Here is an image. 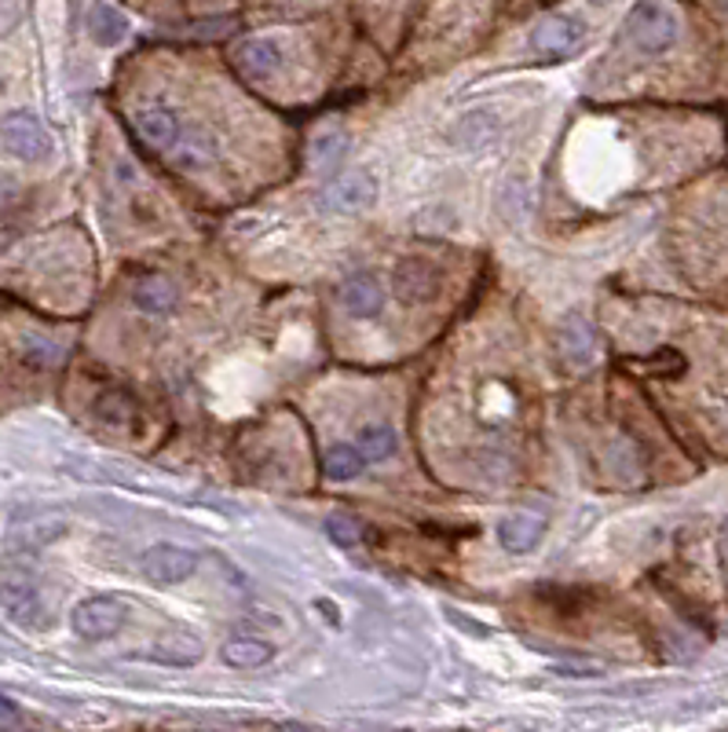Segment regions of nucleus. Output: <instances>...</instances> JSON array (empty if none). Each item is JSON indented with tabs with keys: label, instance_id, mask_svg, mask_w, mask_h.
I'll return each instance as SVG.
<instances>
[{
	"label": "nucleus",
	"instance_id": "obj_5",
	"mask_svg": "<svg viewBox=\"0 0 728 732\" xmlns=\"http://www.w3.org/2000/svg\"><path fill=\"white\" fill-rule=\"evenodd\" d=\"M66 535V517L52 509H26L8 524V543L15 549H41Z\"/></svg>",
	"mask_w": 728,
	"mask_h": 732
},
{
	"label": "nucleus",
	"instance_id": "obj_26",
	"mask_svg": "<svg viewBox=\"0 0 728 732\" xmlns=\"http://www.w3.org/2000/svg\"><path fill=\"white\" fill-rule=\"evenodd\" d=\"M725 546H728V528H725Z\"/></svg>",
	"mask_w": 728,
	"mask_h": 732
},
{
	"label": "nucleus",
	"instance_id": "obj_22",
	"mask_svg": "<svg viewBox=\"0 0 728 732\" xmlns=\"http://www.w3.org/2000/svg\"><path fill=\"white\" fill-rule=\"evenodd\" d=\"M359 450H363L366 461H381L396 455V433L388 425H366L359 433Z\"/></svg>",
	"mask_w": 728,
	"mask_h": 732
},
{
	"label": "nucleus",
	"instance_id": "obj_10",
	"mask_svg": "<svg viewBox=\"0 0 728 732\" xmlns=\"http://www.w3.org/2000/svg\"><path fill=\"white\" fill-rule=\"evenodd\" d=\"M133 128L136 136L143 139V144L151 147H173L176 136H179V125H176V114L162 103H143L133 110Z\"/></svg>",
	"mask_w": 728,
	"mask_h": 732
},
{
	"label": "nucleus",
	"instance_id": "obj_11",
	"mask_svg": "<svg viewBox=\"0 0 728 732\" xmlns=\"http://www.w3.org/2000/svg\"><path fill=\"white\" fill-rule=\"evenodd\" d=\"M545 538V520L538 513H509L498 524V543L509 554H531V549Z\"/></svg>",
	"mask_w": 728,
	"mask_h": 732
},
{
	"label": "nucleus",
	"instance_id": "obj_7",
	"mask_svg": "<svg viewBox=\"0 0 728 732\" xmlns=\"http://www.w3.org/2000/svg\"><path fill=\"white\" fill-rule=\"evenodd\" d=\"M392 289H396V297H399V300H406V305H428V300L440 297L443 275L436 272V268L428 264V260L411 257V260H403V264L396 268Z\"/></svg>",
	"mask_w": 728,
	"mask_h": 732
},
{
	"label": "nucleus",
	"instance_id": "obj_15",
	"mask_svg": "<svg viewBox=\"0 0 728 732\" xmlns=\"http://www.w3.org/2000/svg\"><path fill=\"white\" fill-rule=\"evenodd\" d=\"M143 656L168 667H191L202 659V641L194 634H173V637H162L151 652H143Z\"/></svg>",
	"mask_w": 728,
	"mask_h": 732
},
{
	"label": "nucleus",
	"instance_id": "obj_18",
	"mask_svg": "<svg viewBox=\"0 0 728 732\" xmlns=\"http://www.w3.org/2000/svg\"><path fill=\"white\" fill-rule=\"evenodd\" d=\"M224 663L227 667H238V670H256L264 667L267 659H272V645H264L261 637H231L224 645Z\"/></svg>",
	"mask_w": 728,
	"mask_h": 732
},
{
	"label": "nucleus",
	"instance_id": "obj_21",
	"mask_svg": "<svg viewBox=\"0 0 728 732\" xmlns=\"http://www.w3.org/2000/svg\"><path fill=\"white\" fill-rule=\"evenodd\" d=\"M23 363L37 367V370L59 367V363H63V348H59L55 340L45 337V334H26L23 337Z\"/></svg>",
	"mask_w": 728,
	"mask_h": 732
},
{
	"label": "nucleus",
	"instance_id": "obj_20",
	"mask_svg": "<svg viewBox=\"0 0 728 732\" xmlns=\"http://www.w3.org/2000/svg\"><path fill=\"white\" fill-rule=\"evenodd\" d=\"M323 469H326V476H330V480H355L366 469V458H363V450H359V447H330V450H326Z\"/></svg>",
	"mask_w": 728,
	"mask_h": 732
},
{
	"label": "nucleus",
	"instance_id": "obj_27",
	"mask_svg": "<svg viewBox=\"0 0 728 732\" xmlns=\"http://www.w3.org/2000/svg\"><path fill=\"white\" fill-rule=\"evenodd\" d=\"M0 732H15V729H0Z\"/></svg>",
	"mask_w": 728,
	"mask_h": 732
},
{
	"label": "nucleus",
	"instance_id": "obj_1",
	"mask_svg": "<svg viewBox=\"0 0 728 732\" xmlns=\"http://www.w3.org/2000/svg\"><path fill=\"white\" fill-rule=\"evenodd\" d=\"M0 139H4L8 154H15L18 162H45L52 154V136L41 125V117L29 110H12L0 117Z\"/></svg>",
	"mask_w": 728,
	"mask_h": 732
},
{
	"label": "nucleus",
	"instance_id": "obj_14",
	"mask_svg": "<svg viewBox=\"0 0 728 732\" xmlns=\"http://www.w3.org/2000/svg\"><path fill=\"white\" fill-rule=\"evenodd\" d=\"M341 300H344V308L352 315H359V319H371V315H377L381 312V305H385V289H381V283H377L374 275H352L348 283L341 286Z\"/></svg>",
	"mask_w": 728,
	"mask_h": 732
},
{
	"label": "nucleus",
	"instance_id": "obj_4",
	"mask_svg": "<svg viewBox=\"0 0 728 732\" xmlns=\"http://www.w3.org/2000/svg\"><path fill=\"white\" fill-rule=\"evenodd\" d=\"M374 202H377V184L371 173H341L323 187V195H318V206L330 209V213H341V216L363 213V209H371Z\"/></svg>",
	"mask_w": 728,
	"mask_h": 732
},
{
	"label": "nucleus",
	"instance_id": "obj_17",
	"mask_svg": "<svg viewBox=\"0 0 728 732\" xmlns=\"http://www.w3.org/2000/svg\"><path fill=\"white\" fill-rule=\"evenodd\" d=\"M133 297H136V305L143 308V312H151V315H165V312H173V308H176V286L168 283L165 275L143 278V283L133 289Z\"/></svg>",
	"mask_w": 728,
	"mask_h": 732
},
{
	"label": "nucleus",
	"instance_id": "obj_6",
	"mask_svg": "<svg viewBox=\"0 0 728 732\" xmlns=\"http://www.w3.org/2000/svg\"><path fill=\"white\" fill-rule=\"evenodd\" d=\"M630 34L644 52H666L677 41V15L666 4H637L630 15Z\"/></svg>",
	"mask_w": 728,
	"mask_h": 732
},
{
	"label": "nucleus",
	"instance_id": "obj_23",
	"mask_svg": "<svg viewBox=\"0 0 728 732\" xmlns=\"http://www.w3.org/2000/svg\"><path fill=\"white\" fill-rule=\"evenodd\" d=\"M326 535H330L337 546H359L363 543V524L348 513H334L326 520Z\"/></svg>",
	"mask_w": 728,
	"mask_h": 732
},
{
	"label": "nucleus",
	"instance_id": "obj_19",
	"mask_svg": "<svg viewBox=\"0 0 728 732\" xmlns=\"http://www.w3.org/2000/svg\"><path fill=\"white\" fill-rule=\"evenodd\" d=\"M561 356L572 367H586L593 359V334H590V326H586L582 319L564 323V330H561Z\"/></svg>",
	"mask_w": 728,
	"mask_h": 732
},
{
	"label": "nucleus",
	"instance_id": "obj_2",
	"mask_svg": "<svg viewBox=\"0 0 728 732\" xmlns=\"http://www.w3.org/2000/svg\"><path fill=\"white\" fill-rule=\"evenodd\" d=\"M70 626L85 641H106L125 626V605L114 597H88L70 611Z\"/></svg>",
	"mask_w": 728,
	"mask_h": 732
},
{
	"label": "nucleus",
	"instance_id": "obj_8",
	"mask_svg": "<svg viewBox=\"0 0 728 732\" xmlns=\"http://www.w3.org/2000/svg\"><path fill=\"white\" fill-rule=\"evenodd\" d=\"M0 608H4L8 619H15V623L26 626V630H41V626H48V619H52L48 616L45 597L26 583L0 586Z\"/></svg>",
	"mask_w": 728,
	"mask_h": 732
},
{
	"label": "nucleus",
	"instance_id": "obj_9",
	"mask_svg": "<svg viewBox=\"0 0 728 732\" xmlns=\"http://www.w3.org/2000/svg\"><path fill=\"white\" fill-rule=\"evenodd\" d=\"M235 66L249 82H264V77H275L278 66H283V48L272 37H246L235 48Z\"/></svg>",
	"mask_w": 728,
	"mask_h": 732
},
{
	"label": "nucleus",
	"instance_id": "obj_25",
	"mask_svg": "<svg viewBox=\"0 0 728 732\" xmlns=\"http://www.w3.org/2000/svg\"><path fill=\"white\" fill-rule=\"evenodd\" d=\"M275 732H307V729H301V725H278Z\"/></svg>",
	"mask_w": 728,
	"mask_h": 732
},
{
	"label": "nucleus",
	"instance_id": "obj_3",
	"mask_svg": "<svg viewBox=\"0 0 728 732\" xmlns=\"http://www.w3.org/2000/svg\"><path fill=\"white\" fill-rule=\"evenodd\" d=\"M139 571L158 586H176L198 571V554L176 543H158L139 557Z\"/></svg>",
	"mask_w": 728,
	"mask_h": 732
},
{
	"label": "nucleus",
	"instance_id": "obj_13",
	"mask_svg": "<svg viewBox=\"0 0 728 732\" xmlns=\"http://www.w3.org/2000/svg\"><path fill=\"white\" fill-rule=\"evenodd\" d=\"M213 162H216V139L209 136V133H202V128H187V133L176 136V144H173V165L198 173V169H209Z\"/></svg>",
	"mask_w": 728,
	"mask_h": 732
},
{
	"label": "nucleus",
	"instance_id": "obj_24",
	"mask_svg": "<svg viewBox=\"0 0 728 732\" xmlns=\"http://www.w3.org/2000/svg\"><path fill=\"white\" fill-rule=\"evenodd\" d=\"M99 418L111 421V425H128V418H133V404H128L122 393H114L99 404Z\"/></svg>",
	"mask_w": 728,
	"mask_h": 732
},
{
	"label": "nucleus",
	"instance_id": "obj_16",
	"mask_svg": "<svg viewBox=\"0 0 728 732\" xmlns=\"http://www.w3.org/2000/svg\"><path fill=\"white\" fill-rule=\"evenodd\" d=\"M88 34H92L96 45H122L125 34H128V23L125 15L117 12L114 4H92L88 8Z\"/></svg>",
	"mask_w": 728,
	"mask_h": 732
},
{
	"label": "nucleus",
	"instance_id": "obj_12",
	"mask_svg": "<svg viewBox=\"0 0 728 732\" xmlns=\"http://www.w3.org/2000/svg\"><path fill=\"white\" fill-rule=\"evenodd\" d=\"M578 41H582V29H578L575 18L567 15H550L535 26V48L545 55H567L575 52Z\"/></svg>",
	"mask_w": 728,
	"mask_h": 732
}]
</instances>
